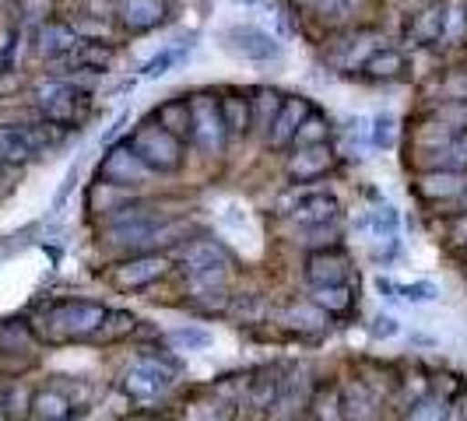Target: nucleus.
Listing matches in <instances>:
<instances>
[{
    "mask_svg": "<svg viewBox=\"0 0 467 421\" xmlns=\"http://www.w3.org/2000/svg\"><path fill=\"white\" fill-rule=\"evenodd\" d=\"M419 190L425 197H457L467 190V172L461 169H432L421 176Z\"/></svg>",
    "mask_w": 467,
    "mask_h": 421,
    "instance_id": "19",
    "label": "nucleus"
},
{
    "mask_svg": "<svg viewBox=\"0 0 467 421\" xmlns=\"http://www.w3.org/2000/svg\"><path fill=\"white\" fill-rule=\"evenodd\" d=\"M327 138H330V127L317 117V113H309V117L303 119V127L296 130L292 144H296V148H306V144H327Z\"/></svg>",
    "mask_w": 467,
    "mask_h": 421,
    "instance_id": "28",
    "label": "nucleus"
},
{
    "mask_svg": "<svg viewBox=\"0 0 467 421\" xmlns=\"http://www.w3.org/2000/svg\"><path fill=\"white\" fill-rule=\"evenodd\" d=\"M306 4L320 22L327 25H345L358 7V0H306Z\"/></svg>",
    "mask_w": 467,
    "mask_h": 421,
    "instance_id": "25",
    "label": "nucleus"
},
{
    "mask_svg": "<svg viewBox=\"0 0 467 421\" xmlns=\"http://www.w3.org/2000/svg\"><path fill=\"white\" fill-rule=\"evenodd\" d=\"M446 32H450V4H443V0L425 4L419 15L411 18V28H408V36H411L415 43H421V46L443 43Z\"/></svg>",
    "mask_w": 467,
    "mask_h": 421,
    "instance_id": "11",
    "label": "nucleus"
},
{
    "mask_svg": "<svg viewBox=\"0 0 467 421\" xmlns=\"http://www.w3.org/2000/svg\"><path fill=\"white\" fill-rule=\"evenodd\" d=\"M169 344H176L180 351H208L214 344V337L204 327H176L169 330Z\"/></svg>",
    "mask_w": 467,
    "mask_h": 421,
    "instance_id": "27",
    "label": "nucleus"
},
{
    "mask_svg": "<svg viewBox=\"0 0 467 421\" xmlns=\"http://www.w3.org/2000/svg\"><path fill=\"white\" fill-rule=\"evenodd\" d=\"M102 320H106V309L95 303H64L49 309V323L67 337H85L102 327Z\"/></svg>",
    "mask_w": 467,
    "mask_h": 421,
    "instance_id": "7",
    "label": "nucleus"
},
{
    "mask_svg": "<svg viewBox=\"0 0 467 421\" xmlns=\"http://www.w3.org/2000/svg\"><path fill=\"white\" fill-rule=\"evenodd\" d=\"M379 292H390V299H404V303H432L440 299V284L432 281H411V284H394L387 278H376Z\"/></svg>",
    "mask_w": 467,
    "mask_h": 421,
    "instance_id": "23",
    "label": "nucleus"
},
{
    "mask_svg": "<svg viewBox=\"0 0 467 421\" xmlns=\"http://www.w3.org/2000/svg\"><path fill=\"white\" fill-rule=\"evenodd\" d=\"M180 60H183V49H162V53H155V56L140 67V74H144V77H162V74H169Z\"/></svg>",
    "mask_w": 467,
    "mask_h": 421,
    "instance_id": "32",
    "label": "nucleus"
},
{
    "mask_svg": "<svg viewBox=\"0 0 467 421\" xmlns=\"http://www.w3.org/2000/svg\"><path fill=\"white\" fill-rule=\"evenodd\" d=\"M358 70L369 77V81H398L404 77L408 70H411V60H408V53L404 49H394V46H376Z\"/></svg>",
    "mask_w": 467,
    "mask_h": 421,
    "instance_id": "14",
    "label": "nucleus"
},
{
    "mask_svg": "<svg viewBox=\"0 0 467 421\" xmlns=\"http://www.w3.org/2000/svg\"><path fill=\"white\" fill-rule=\"evenodd\" d=\"M78 46H81V36H78L74 25L57 22V18L36 25V49H39V56L57 60V56H70Z\"/></svg>",
    "mask_w": 467,
    "mask_h": 421,
    "instance_id": "12",
    "label": "nucleus"
},
{
    "mask_svg": "<svg viewBox=\"0 0 467 421\" xmlns=\"http://www.w3.org/2000/svg\"><path fill=\"white\" fill-rule=\"evenodd\" d=\"M15 7H18L25 22L32 25H43L57 15V0H15Z\"/></svg>",
    "mask_w": 467,
    "mask_h": 421,
    "instance_id": "29",
    "label": "nucleus"
},
{
    "mask_svg": "<svg viewBox=\"0 0 467 421\" xmlns=\"http://www.w3.org/2000/svg\"><path fill=\"white\" fill-rule=\"evenodd\" d=\"M183 267H187L190 292L197 303L222 305L225 303V274H229V257L222 246H214L208 239L187 246L183 253Z\"/></svg>",
    "mask_w": 467,
    "mask_h": 421,
    "instance_id": "1",
    "label": "nucleus"
},
{
    "mask_svg": "<svg viewBox=\"0 0 467 421\" xmlns=\"http://www.w3.org/2000/svg\"><path fill=\"white\" fill-rule=\"evenodd\" d=\"M432 169H461V172H467V130H457L446 144L432 148Z\"/></svg>",
    "mask_w": 467,
    "mask_h": 421,
    "instance_id": "24",
    "label": "nucleus"
},
{
    "mask_svg": "<svg viewBox=\"0 0 467 421\" xmlns=\"http://www.w3.org/2000/svg\"><path fill=\"white\" fill-rule=\"evenodd\" d=\"M39 155L36 140L28 127H0V162L4 165H25Z\"/></svg>",
    "mask_w": 467,
    "mask_h": 421,
    "instance_id": "17",
    "label": "nucleus"
},
{
    "mask_svg": "<svg viewBox=\"0 0 467 421\" xmlns=\"http://www.w3.org/2000/svg\"><path fill=\"white\" fill-rule=\"evenodd\" d=\"M317 303L327 305V309H345L348 305V292H345V284H320L317 288Z\"/></svg>",
    "mask_w": 467,
    "mask_h": 421,
    "instance_id": "33",
    "label": "nucleus"
},
{
    "mask_svg": "<svg viewBox=\"0 0 467 421\" xmlns=\"http://www.w3.org/2000/svg\"><path fill=\"white\" fill-rule=\"evenodd\" d=\"M330 169V148L327 144H306V148H296V155L288 159V176L299 180V183H309V180H320Z\"/></svg>",
    "mask_w": 467,
    "mask_h": 421,
    "instance_id": "15",
    "label": "nucleus"
},
{
    "mask_svg": "<svg viewBox=\"0 0 467 421\" xmlns=\"http://www.w3.org/2000/svg\"><path fill=\"white\" fill-rule=\"evenodd\" d=\"M398 334H400V327L394 316H376L373 320V337H383V341H387V337H398Z\"/></svg>",
    "mask_w": 467,
    "mask_h": 421,
    "instance_id": "35",
    "label": "nucleus"
},
{
    "mask_svg": "<svg viewBox=\"0 0 467 421\" xmlns=\"http://www.w3.org/2000/svg\"><path fill=\"white\" fill-rule=\"evenodd\" d=\"M127 148L140 159L148 172H176L183 165V140L169 134L162 123H140L127 138Z\"/></svg>",
    "mask_w": 467,
    "mask_h": 421,
    "instance_id": "2",
    "label": "nucleus"
},
{
    "mask_svg": "<svg viewBox=\"0 0 467 421\" xmlns=\"http://www.w3.org/2000/svg\"><path fill=\"white\" fill-rule=\"evenodd\" d=\"M461 204H464V214H467V190H464V200H461Z\"/></svg>",
    "mask_w": 467,
    "mask_h": 421,
    "instance_id": "37",
    "label": "nucleus"
},
{
    "mask_svg": "<svg viewBox=\"0 0 467 421\" xmlns=\"http://www.w3.org/2000/svg\"><path fill=\"white\" fill-rule=\"evenodd\" d=\"M243 4H250V0H243Z\"/></svg>",
    "mask_w": 467,
    "mask_h": 421,
    "instance_id": "38",
    "label": "nucleus"
},
{
    "mask_svg": "<svg viewBox=\"0 0 467 421\" xmlns=\"http://www.w3.org/2000/svg\"><path fill=\"white\" fill-rule=\"evenodd\" d=\"M222 229H225L229 235H243V232L254 235V225H250V210L239 208V204H225V210H222Z\"/></svg>",
    "mask_w": 467,
    "mask_h": 421,
    "instance_id": "31",
    "label": "nucleus"
},
{
    "mask_svg": "<svg viewBox=\"0 0 467 421\" xmlns=\"http://www.w3.org/2000/svg\"><path fill=\"white\" fill-rule=\"evenodd\" d=\"M36 404H39V415H49V418H60V415L67 411V404H64L60 397H53V394H47V397H39Z\"/></svg>",
    "mask_w": 467,
    "mask_h": 421,
    "instance_id": "36",
    "label": "nucleus"
},
{
    "mask_svg": "<svg viewBox=\"0 0 467 421\" xmlns=\"http://www.w3.org/2000/svg\"><path fill=\"white\" fill-rule=\"evenodd\" d=\"M148 176V169L140 165V159L127 148V140L123 144H113L109 151H106V159L99 165V180L106 183V187H134Z\"/></svg>",
    "mask_w": 467,
    "mask_h": 421,
    "instance_id": "6",
    "label": "nucleus"
},
{
    "mask_svg": "<svg viewBox=\"0 0 467 421\" xmlns=\"http://www.w3.org/2000/svg\"><path fill=\"white\" fill-rule=\"evenodd\" d=\"M309 281L320 288V284H345L348 281V260L341 253H317L309 260Z\"/></svg>",
    "mask_w": 467,
    "mask_h": 421,
    "instance_id": "20",
    "label": "nucleus"
},
{
    "mask_svg": "<svg viewBox=\"0 0 467 421\" xmlns=\"http://www.w3.org/2000/svg\"><path fill=\"white\" fill-rule=\"evenodd\" d=\"M123 383H127V394H130V397L155 400L172 386V375H169V369L155 365V362H138V365L127 369V379H123Z\"/></svg>",
    "mask_w": 467,
    "mask_h": 421,
    "instance_id": "13",
    "label": "nucleus"
},
{
    "mask_svg": "<svg viewBox=\"0 0 467 421\" xmlns=\"http://www.w3.org/2000/svg\"><path fill=\"white\" fill-rule=\"evenodd\" d=\"M190 140L197 151L204 155H218L229 140L225 130V117H222V98L211 92L190 95Z\"/></svg>",
    "mask_w": 467,
    "mask_h": 421,
    "instance_id": "3",
    "label": "nucleus"
},
{
    "mask_svg": "<svg viewBox=\"0 0 467 421\" xmlns=\"http://www.w3.org/2000/svg\"><path fill=\"white\" fill-rule=\"evenodd\" d=\"M155 123H162L180 140H190V98H165L155 109Z\"/></svg>",
    "mask_w": 467,
    "mask_h": 421,
    "instance_id": "21",
    "label": "nucleus"
},
{
    "mask_svg": "<svg viewBox=\"0 0 467 421\" xmlns=\"http://www.w3.org/2000/svg\"><path fill=\"white\" fill-rule=\"evenodd\" d=\"M222 43L229 53L243 56V60H254V64H264V60H275L281 53L278 39L271 32H264L257 25H233L222 32Z\"/></svg>",
    "mask_w": 467,
    "mask_h": 421,
    "instance_id": "5",
    "label": "nucleus"
},
{
    "mask_svg": "<svg viewBox=\"0 0 467 421\" xmlns=\"http://www.w3.org/2000/svg\"><path fill=\"white\" fill-rule=\"evenodd\" d=\"M313 113V102L303 98V95H292V98H285L278 109V117L271 123V130H267V144L271 148H288L292 138H296V130L303 127V119Z\"/></svg>",
    "mask_w": 467,
    "mask_h": 421,
    "instance_id": "9",
    "label": "nucleus"
},
{
    "mask_svg": "<svg viewBox=\"0 0 467 421\" xmlns=\"http://www.w3.org/2000/svg\"><path fill=\"white\" fill-rule=\"evenodd\" d=\"M92 98L85 88L67 85V81H53L47 88H39V113L57 123V127H78L81 119L88 117Z\"/></svg>",
    "mask_w": 467,
    "mask_h": 421,
    "instance_id": "4",
    "label": "nucleus"
},
{
    "mask_svg": "<svg viewBox=\"0 0 467 421\" xmlns=\"http://www.w3.org/2000/svg\"><path fill=\"white\" fill-rule=\"evenodd\" d=\"M281 102H285V98H281L275 88H260L257 98H250V106H254V127L271 130V123H275V117H278Z\"/></svg>",
    "mask_w": 467,
    "mask_h": 421,
    "instance_id": "26",
    "label": "nucleus"
},
{
    "mask_svg": "<svg viewBox=\"0 0 467 421\" xmlns=\"http://www.w3.org/2000/svg\"><path fill=\"white\" fill-rule=\"evenodd\" d=\"M165 15H169V0H119L117 4V22L130 36L159 28Z\"/></svg>",
    "mask_w": 467,
    "mask_h": 421,
    "instance_id": "8",
    "label": "nucleus"
},
{
    "mask_svg": "<svg viewBox=\"0 0 467 421\" xmlns=\"http://www.w3.org/2000/svg\"><path fill=\"white\" fill-rule=\"evenodd\" d=\"M394 138H398V119L390 117V113L373 117V127H369V140H373V148H394Z\"/></svg>",
    "mask_w": 467,
    "mask_h": 421,
    "instance_id": "30",
    "label": "nucleus"
},
{
    "mask_svg": "<svg viewBox=\"0 0 467 421\" xmlns=\"http://www.w3.org/2000/svg\"><path fill=\"white\" fill-rule=\"evenodd\" d=\"M288 214L306 229H317V225H327L330 218H337V200L334 193H306L292 204Z\"/></svg>",
    "mask_w": 467,
    "mask_h": 421,
    "instance_id": "16",
    "label": "nucleus"
},
{
    "mask_svg": "<svg viewBox=\"0 0 467 421\" xmlns=\"http://www.w3.org/2000/svg\"><path fill=\"white\" fill-rule=\"evenodd\" d=\"M443 407L440 404H432V400H425V404H419L415 411H411V418L408 421H443Z\"/></svg>",
    "mask_w": 467,
    "mask_h": 421,
    "instance_id": "34",
    "label": "nucleus"
},
{
    "mask_svg": "<svg viewBox=\"0 0 467 421\" xmlns=\"http://www.w3.org/2000/svg\"><path fill=\"white\" fill-rule=\"evenodd\" d=\"M109 235L113 242H123V246H144L148 239L159 235V218L140 208H123V214L109 225Z\"/></svg>",
    "mask_w": 467,
    "mask_h": 421,
    "instance_id": "10",
    "label": "nucleus"
},
{
    "mask_svg": "<svg viewBox=\"0 0 467 421\" xmlns=\"http://www.w3.org/2000/svg\"><path fill=\"white\" fill-rule=\"evenodd\" d=\"M222 98V117H225V130L229 138H246L254 127V106L243 92H225Z\"/></svg>",
    "mask_w": 467,
    "mask_h": 421,
    "instance_id": "18",
    "label": "nucleus"
},
{
    "mask_svg": "<svg viewBox=\"0 0 467 421\" xmlns=\"http://www.w3.org/2000/svg\"><path fill=\"white\" fill-rule=\"evenodd\" d=\"M165 271V260L162 257H140L134 260V263H123L119 267V288H140V284H148V281L162 278Z\"/></svg>",
    "mask_w": 467,
    "mask_h": 421,
    "instance_id": "22",
    "label": "nucleus"
}]
</instances>
